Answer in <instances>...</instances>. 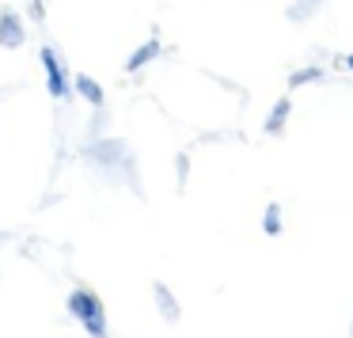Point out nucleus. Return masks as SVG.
Masks as SVG:
<instances>
[{
	"label": "nucleus",
	"instance_id": "f257e3e1",
	"mask_svg": "<svg viewBox=\"0 0 353 338\" xmlns=\"http://www.w3.org/2000/svg\"><path fill=\"white\" fill-rule=\"evenodd\" d=\"M69 315H72V319H80V327H84L92 338H107L110 335L99 292H92L88 285H77V289L69 292Z\"/></svg>",
	"mask_w": 353,
	"mask_h": 338
},
{
	"label": "nucleus",
	"instance_id": "f03ea898",
	"mask_svg": "<svg viewBox=\"0 0 353 338\" xmlns=\"http://www.w3.org/2000/svg\"><path fill=\"white\" fill-rule=\"evenodd\" d=\"M42 69H46V88L54 99H72V84H69V69H65V57H57L54 46H42Z\"/></svg>",
	"mask_w": 353,
	"mask_h": 338
},
{
	"label": "nucleus",
	"instance_id": "7ed1b4c3",
	"mask_svg": "<svg viewBox=\"0 0 353 338\" xmlns=\"http://www.w3.org/2000/svg\"><path fill=\"white\" fill-rule=\"evenodd\" d=\"M27 42V27L19 19L16 8H0V46L4 50H19Z\"/></svg>",
	"mask_w": 353,
	"mask_h": 338
},
{
	"label": "nucleus",
	"instance_id": "20e7f679",
	"mask_svg": "<svg viewBox=\"0 0 353 338\" xmlns=\"http://www.w3.org/2000/svg\"><path fill=\"white\" fill-rule=\"evenodd\" d=\"M72 92H77L80 99H88V103H92L95 110H103V88L95 84L92 77H84V72H80V77L72 80Z\"/></svg>",
	"mask_w": 353,
	"mask_h": 338
},
{
	"label": "nucleus",
	"instance_id": "39448f33",
	"mask_svg": "<svg viewBox=\"0 0 353 338\" xmlns=\"http://www.w3.org/2000/svg\"><path fill=\"white\" fill-rule=\"evenodd\" d=\"M152 57H160V42H156V39H148L145 46H141L137 54L130 57V61H125V69H130V72H141L148 61H152Z\"/></svg>",
	"mask_w": 353,
	"mask_h": 338
},
{
	"label": "nucleus",
	"instance_id": "423d86ee",
	"mask_svg": "<svg viewBox=\"0 0 353 338\" xmlns=\"http://www.w3.org/2000/svg\"><path fill=\"white\" fill-rule=\"evenodd\" d=\"M152 297H156V304H160L163 319L175 323V319H179V304H175V297L168 292V285H152Z\"/></svg>",
	"mask_w": 353,
	"mask_h": 338
},
{
	"label": "nucleus",
	"instance_id": "0eeeda50",
	"mask_svg": "<svg viewBox=\"0 0 353 338\" xmlns=\"http://www.w3.org/2000/svg\"><path fill=\"white\" fill-rule=\"evenodd\" d=\"M285 115H289V99H281V103H277V110L270 115L266 130H270V133H277V126H281V118H285Z\"/></svg>",
	"mask_w": 353,
	"mask_h": 338
},
{
	"label": "nucleus",
	"instance_id": "6e6552de",
	"mask_svg": "<svg viewBox=\"0 0 353 338\" xmlns=\"http://www.w3.org/2000/svg\"><path fill=\"white\" fill-rule=\"evenodd\" d=\"M266 232L274 236V232H281V213H277V206L266 209Z\"/></svg>",
	"mask_w": 353,
	"mask_h": 338
},
{
	"label": "nucleus",
	"instance_id": "1a4fd4ad",
	"mask_svg": "<svg viewBox=\"0 0 353 338\" xmlns=\"http://www.w3.org/2000/svg\"><path fill=\"white\" fill-rule=\"evenodd\" d=\"M31 19H34V23L46 19V0H31Z\"/></svg>",
	"mask_w": 353,
	"mask_h": 338
},
{
	"label": "nucleus",
	"instance_id": "9d476101",
	"mask_svg": "<svg viewBox=\"0 0 353 338\" xmlns=\"http://www.w3.org/2000/svg\"><path fill=\"white\" fill-rule=\"evenodd\" d=\"M350 65H353V57H350Z\"/></svg>",
	"mask_w": 353,
	"mask_h": 338
}]
</instances>
